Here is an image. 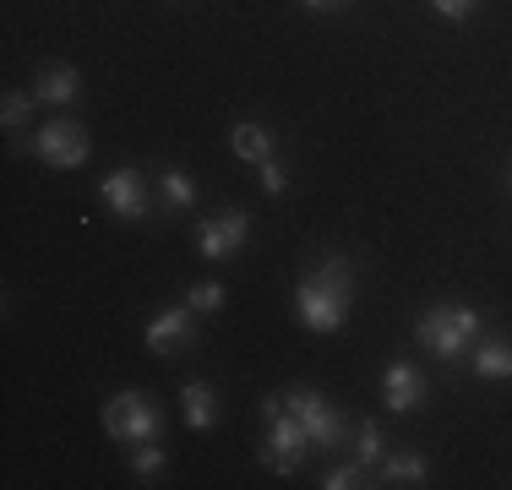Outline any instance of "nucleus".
Wrapping results in <instances>:
<instances>
[{
    "label": "nucleus",
    "instance_id": "f257e3e1",
    "mask_svg": "<svg viewBox=\"0 0 512 490\" xmlns=\"http://www.w3.org/2000/svg\"><path fill=\"white\" fill-rule=\"evenodd\" d=\"M295 316L311 333H338V327L349 322V262L344 256L322 262L311 278L295 284Z\"/></svg>",
    "mask_w": 512,
    "mask_h": 490
},
{
    "label": "nucleus",
    "instance_id": "f03ea898",
    "mask_svg": "<svg viewBox=\"0 0 512 490\" xmlns=\"http://www.w3.org/2000/svg\"><path fill=\"white\" fill-rule=\"evenodd\" d=\"M414 338L431 354H442V360H458V354L474 349V338H480V316H474L469 305H436V311L420 316Z\"/></svg>",
    "mask_w": 512,
    "mask_h": 490
},
{
    "label": "nucleus",
    "instance_id": "7ed1b4c3",
    "mask_svg": "<svg viewBox=\"0 0 512 490\" xmlns=\"http://www.w3.org/2000/svg\"><path fill=\"white\" fill-rule=\"evenodd\" d=\"M306 452H311V436H306V425H300L295 414H289V403H284V414L267 420V436H262V452H256V458H262L273 474H295L300 463H306Z\"/></svg>",
    "mask_w": 512,
    "mask_h": 490
},
{
    "label": "nucleus",
    "instance_id": "20e7f679",
    "mask_svg": "<svg viewBox=\"0 0 512 490\" xmlns=\"http://www.w3.org/2000/svg\"><path fill=\"white\" fill-rule=\"evenodd\" d=\"M104 431L115 441H126V447H142V441L158 436V409L142 398V392H120V398L104 409Z\"/></svg>",
    "mask_w": 512,
    "mask_h": 490
},
{
    "label": "nucleus",
    "instance_id": "39448f33",
    "mask_svg": "<svg viewBox=\"0 0 512 490\" xmlns=\"http://www.w3.org/2000/svg\"><path fill=\"white\" fill-rule=\"evenodd\" d=\"M284 403H289V414H295V420L306 425L311 447L333 452L338 441H344V414H333V409H327V403H322V392H311V387H295Z\"/></svg>",
    "mask_w": 512,
    "mask_h": 490
},
{
    "label": "nucleus",
    "instance_id": "423d86ee",
    "mask_svg": "<svg viewBox=\"0 0 512 490\" xmlns=\"http://www.w3.org/2000/svg\"><path fill=\"white\" fill-rule=\"evenodd\" d=\"M33 153L44 158L50 169H77V164H88V131L82 126H71V120H50V126L33 137Z\"/></svg>",
    "mask_w": 512,
    "mask_h": 490
},
{
    "label": "nucleus",
    "instance_id": "0eeeda50",
    "mask_svg": "<svg viewBox=\"0 0 512 490\" xmlns=\"http://www.w3.org/2000/svg\"><path fill=\"white\" fill-rule=\"evenodd\" d=\"M246 240H251V218L240 213V207H224L218 218H202V229H197V245H202L207 262H218V256H235Z\"/></svg>",
    "mask_w": 512,
    "mask_h": 490
},
{
    "label": "nucleus",
    "instance_id": "6e6552de",
    "mask_svg": "<svg viewBox=\"0 0 512 490\" xmlns=\"http://www.w3.org/2000/svg\"><path fill=\"white\" fill-rule=\"evenodd\" d=\"M104 207L115 218H148V191H142V175L137 169H115V175H104Z\"/></svg>",
    "mask_w": 512,
    "mask_h": 490
},
{
    "label": "nucleus",
    "instance_id": "1a4fd4ad",
    "mask_svg": "<svg viewBox=\"0 0 512 490\" xmlns=\"http://www.w3.org/2000/svg\"><path fill=\"white\" fill-rule=\"evenodd\" d=\"M382 403H387L393 414L420 409V403H425V376L414 371L409 360H393V365L382 371Z\"/></svg>",
    "mask_w": 512,
    "mask_h": 490
},
{
    "label": "nucleus",
    "instance_id": "9d476101",
    "mask_svg": "<svg viewBox=\"0 0 512 490\" xmlns=\"http://www.w3.org/2000/svg\"><path fill=\"white\" fill-rule=\"evenodd\" d=\"M191 343V311H164L148 322V349L153 354H180Z\"/></svg>",
    "mask_w": 512,
    "mask_h": 490
},
{
    "label": "nucleus",
    "instance_id": "9b49d317",
    "mask_svg": "<svg viewBox=\"0 0 512 490\" xmlns=\"http://www.w3.org/2000/svg\"><path fill=\"white\" fill-rule=\"evenodd\" d=\"M33 98H39V104H77V98H82V77L71 66H50L39 82H33Z\"/></svg>",
    "mask_w": 512,
    "mask_h": 490
},
{
    "label": "nucleus",
    "instance_id": "f8f14e48",
    "mask_svg": "<svg viewBox=\"0 0 512 490\" xmlns=\"http://www.w3.org/2000/svg\"><path fill=\"white\" fill-rule=\"evenodd\" d=\"M474 376H485V382H507L512 376V338L474 343Z\"/></svg>",
    "mask_w": 512,
    "mask_h": 490
},
{
    "label": "nucleus",
    "instance_id": "ddd939ff",
    "mask_svg": "<svg viewBox=\"0 0 512 490\" xmlns=\"http://www.w3.org/2000/svg\"><path fill=\"white\" fill-rule=\"evenodd\" d=\"M229 147H235V158H246V164H267V158H273V137H267V126H256V120L229 131Z\"/></svg>",
    "mask_w": 512,
    "mask_h": 490
},
{
    "label": "nucleus",
    "instance_id": "4468645a",
    "mask_svg": "<svg viewBox=\"0 0 512 490\" xmlns=\"http://www.w3.org/2000/svg\"><path fill=\"white\" fill-rule=\"evenodd\" d=\"M180 409H186V425H191V431H207V425L218 420L213 387H207V382H191L186 392H180Z\"/></svg>",
    "mask_w": 512,
    "mask_h": 490
},
{
    "label": "nucleus",
    "instance_id": "2eb2a0df",
    "mask_svg": "<svg viewBox=\"0 0 512 490\" xmlns=\"http://www.w3.org/2000/svg\"><path fill=\"white\" fill-rule=\"evenodd\" d=\"M382 480H393V485H420V480H425V458H420V452H393V458L382 463Z\"/></svg>",
    "mask_w": 512,
    "mask_h": 490
},
{
    "label": "nucleus",
    "instance_id": "dca6fc26",
    "mask_svg": "<svg viewBox=\"0 0 512 490\" xmlns=\"http://www.w3.org/2000/svg\"><path fill=\"white\" fill-rule=\"evenodd\" d=\"M164 196H169L175 207H191V202H197V186H191L180 169H164Z\"/></svg>",
    "mask_w": 512,
    "mask_h": 490
},
{
    "label": "nucleus",
    "instance_id": "f3484780",
    "mask_svg": "<svg viewBox=\"0 0 512 490\" xmlns=\"http://www.w3.org/2000/svg\"><path fill=\"white\" fill-rule=\"evenodd\" d=\"M355 447H360V469L382 463V431H376V425H360V431H355Z\"/></svg>",
    "mask_w": 512,
    "mask_h": 490
},
{
    "label": "nucleus",
    "instance_id": "a211bd4d",
    "mask_svg": "<svg viewBox=\"0 0 512 490\" xmlns=\"http://www.w3.org/2000/svg\"><path fill=\"white\" fill-rule=\"evenodd\" d=\"M33 104H39V98H28V93H6V104H0V120H6V126H22V120L33 115Z\"/></svg>",
    "mask_w": 512,
    "mask_h": 490
},
{
    "label": "nucleus",
    "instance_id": "6ab92c4d",
    "mask_svg": "<svg viewBox=\"0 0 512 490\" xmlns=\"http://www.w3.org/2000/svg\"><path fill=\"white\" fill-rule=\"evenodd\" d=\"M164 469V447H153V441H142L137 452H131V474H158Z\"/></svg>",
    "mask_w": 512,
    "mask_h": 490
},
{
    "label": "nucleus",
    "instance_id": "aec40b11",
    "mask_svg": "<svg viewBox=\"0 0 512 490\" xmlns=\"http://www.w3.org/2000/svg\"><path fill=\"white\" fill-rule=\"evenodd\" d=\"M186 305H191V311H218V305H224V284H197Z\"/></svg>",
    "mask_w": 512,
    "mask_h": 490
},
{
    "label": "nucleus",
    "instance_id": "412c9836",
    "mask_svg": "<svg viewBox=\"0 0 512 490\" xmlns=\"http://www.w3.org/2000/svg\"><path fill=\"white\" fill-rule=\"evenodd\" d=\"M256 169H262V191L267 196H284L289 175H284V164H278V158H267V164H256Z\"/></svg>",
    "mask_w": 512,
    "mask_h": 490
},
{
    "label": "nucleus",
    "instance_id": "4be33fe9",
    "mask_svg": "<svg viewBox=\"0 0 512 490\" xmlns=\"http://www.w3.org/2000/svg\"><path fill=\"white\" fill-rule=\"evenodd\" d=\"M355 485H360V463H338V469L322 480V490H355Z\"/></svg>",
    "mask_w": 512,
    "mask_h": 490
},
{
    "label": "nucleus",
    "instance_id": "5701e85b",
    "mask_svg": "<svg viewBox=\"0 0 512 490\" xmlns=\"http://www.w3.org/2000/svg\"><path fill=\"white\" fill-rule=\"evenodd\" d=\"M436 11H442L447 22H463V17H474V0H431Z\"/></svg>",
    "mask_w": 512,
    "mask_h": 490
},
{
    "label": "nucleus",
    "instance_id": "b1692460",
    "mask_svg": "<svg viewBox=\"0 0 512 490\" xmlns=\"http://www.w3.org/2000/svg\"><path fill=\"white\" fill-rule=\"evenodd\" d=\"M311 11H327V6H344V0H306Z\"/></svg>",
    "mask_w": 512,
    "mask_h": 490
},
{
    "label": "nucleus",
    "instance_id": "393cba45",
    "mask_svg": "<svg viewBox=\"0 0 512 490\" xmlns=\"http://www.w3.org/2000/svg\"><path fill=\"white\" fill-rule=\"evenodd\" d=\"M507 186H512V169H507Z\"/></svg>",
    "mask_w": 512,
    "mask_h": 490
}]
</instances>
